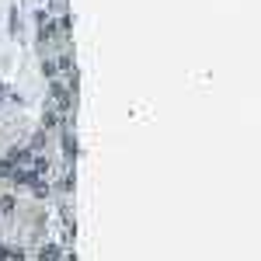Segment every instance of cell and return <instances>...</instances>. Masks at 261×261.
Returning <instances> with one entry per match:
<instances>
[{"label":"cell","instance_id":"cell-4","mask_svg":"<svg viewBox=\"0 0 261 261\" xmlns=\"http://www.w3.org/2000/svg\"><path fill=\"white\" fill-rule=\"evenodd\" d=\"M42 77H45V81H56V77H60V63L56 60H42Z\"/></svg>","mask_w":261,"mask_h":261},{"label":"cell","instance_id":"cell-5","mask_svg":"<svg viewBox=\"0 0 261 261\" xmlns=\"http://www.w3.org/2000/svg\"><path fill=\"white\" fill-rule=\"evenodd\" d=\"M14 209H18V195H11V192L0 195V216H11Z\"/></svg>","mask_w":261,"mask_h":261},{"label":"cell","instance_id":"cell-6","mask_svg":"<svg viewBox=\"0 0 261 261\" xmlns=\"http://www.w3.org/2000/svg\"><path fill=\"white\" fill-rule=\"evenodd\" d=\"M49 192H53V188H49L45 178H39L35 185H32V199H49Z\"/></svg>","mask_w":261,"mask_h":261},{"label":"cell","instance_id":"cell-3","mask_svg":"<svg viewBox=\"0 0 261 261\" xmlns=\"http://www.w3.org/2000/svg\"><path fill=\"white\" fill-rule=\"evenodd\" d=\"M60 112H56V108H45V112H42V129H60Z\"/></svg>","mask_w":261,"mask_h":261},{"label":"cell","instance_id":"cell-1","mask_svg":"<svg viewBox=\"0 0 261 261\" xmlns=\"http://www.w3.org/2000/svg\"><path fill=\"white\" fill-rule=\"evenodd\" d=\"M35 261H63V244H42L35 251Z\"/></svg>","mask_w":261,"mask_h":261},{"label":"cell","instance_id":"cell-7","mask_svg":"<svg viewBox=\"0 0 261 261\" xmlns=\"http://www.w3.org/2000/svg\"><path fill=\"white\" fill-rule=\"evenodd\" d=\"M7 261H28L24 247H11V251H7Z\"/></svg>","mask_w":261,"mask_h":261},{"label":"cell","instance_id":"cell-2","mask_svg":"<svg viewBox=\"0 0 261 261\" xmlns=\"http://www.w3.org/2000/svg\"><path fill=\"white\" fill-rule=\"evenodd\" d=\"M60 143H63V157L73 164V161H77V153H81V150H77V136H73V133H63Z\"/></svg>","mask_w":261,"mask_h":261},{"label":"cell","instance_id":"cell-8","mask_svg":"<svg viewBox=\"0 0 261 261\" xmlns=\"http://www.w3.org/2000/svg\"><path fill=\"white\" fill-rule=\"evenodd\" d=\"M14 91H11V84H0V98H11Z\"/></svg>","mask_w":261,"mask_h":261}]
</instances>
